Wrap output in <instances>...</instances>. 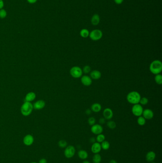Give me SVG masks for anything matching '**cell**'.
Returning a JSON list of instances; mask_svg holds the SVG:
<instances>
[{
  "label": "cell",
  "instance_id": "cell-1",
  "mask_svg": "<svg viewBox=\"0 0 162 163\" xmlns=\"http://www.w3.org/2000/svg\"><path fill=\"white\" fill-rule=\"evenodd\" d=\"M149 70L153 74H160L162 71V63L161 61L155 60L150 64Z\"/></svg>",
  "mask_w": 162,
  "mask_h": 163
},
{
  "label": "cell",
  "instance_id": "cell-2",
  "mask_svg": "<svg viewBox=\"0 0 162 163\" xmlns=\"http://www.w3.org/2000/svg\"><path fill=\"white\" fill-rule=\"evenodd\" d=\"M141 98L140 93L136 91H132L128 93L126 96L127 102L132 104H139Z\"/></svg>",
  "mask_w": 162,
  "mask_h": 163
},
{
  "label": "cell",
  "instance_id": "cell-3",
  "mask_svg": "<svg viewBox=\"0 0 162 163\" xmlns=\"http://www.w3.org/2000/svg\"><path fill=\"white\" fill-rule=\"evenodd\" d=\"M33 105L30 102H25L21 107V112L24 116H28L33 110Z\"/></svg>",
  "mask_w": 162,
  "mask_h": 163
},
{
  "label": "cell",
  "instance_id": "cell-4",
  "mask_svg": "<svg viewBox=\"0 0 162 163\" xmlns=\"http://www.w3.org/2000/svg\"><path fill=\"white\" fill-rule=\"evenodd\" d=\"M70 74L71 76L74 78H80L82 76L83 72L82 69L80 67L75 66L72 67L70 70Z\"/></svg>",
  "mask_w": 162,
  "mask_h": 163
},
{
  "label": "cell",
  "instance_id": "cell-5",
  "mask_svg": "<svg viewBox=\"0 0 162 163\" xmlns=\"http://www.w3.org/2000/svg\"><path fill=\"white\" fill-rule=\"evenodd\" d=\"M103 36V33L99 29L92 30L89 33V37L92 41H97L100 40Z\"/></svg>",
  "mask_w": 162,
  "mask_h": 163
},
{
  "label": "cell",
  "instance_id": "cell-6",
  "mask_svg": "<svg viewBox=\"0 0 162 163\" xmlns=\"http://www.w3.org/2000/svg\"><path fill=\"white\" fill-rule=\"evenodd\" d=\"M76 153V149L73 145H68L65 149L64 154L67 158H71L75 156Z\"/></svg>",
  "mask_w": 162,
  "mask_h": 163
},
{
  "label": "cell",
  "instance_id": "cell-7",
  "mask_svg": "<svg viewBox=\"0 0 162 163\" xmlns=\"http://www.w3.org/2000/svg\"><path fill=\"white\" fill-rule=\"evenodd\" d=\"M143 107L140 104H134L132 108V113L135 116L139 117L142 116L143 112Z\"/></svg>",
  "mask_w": 162,
  "mask_h": 163
},
{
  "label": "cell",
  "instance_id": "cell-8",
  "mask_svg": "<svg viewBox=\"0 0 162 163\" xmlns=\"http://www.w3.org/2000/svg\"><path fill=\"white\" fill-rule=\"evenodd\" d=\"M91 131L92 133L98 135L102 133L103 128L102 126L100 124H95L91 126Z\"/></svg>",
  "mask_w": 162,
  "mask_h": 163
},
{
  "label": "cell",
  "instance_id": "cell-9",
  "mask_svg": "<svg viewBox=\"0 0 162 163\" xmlns=\"http://www.w3.org/2000/svg\"><path fill=\"white\" fill-rule=\"evenodd\" d=\"M81 83L86 86H89L91 85L92 83V79L90 76L85 75L82 76L81 77Z\"/></svg>",
  "mask_w": 162,
  "mask_h": 163
},
{
  "label": "cell",
  "instance_id": "cell-10",
  "mask_svg": "<svg viewBox=\"0 0 162 163\" xmlns=\"http://www.w3.org/2000/svg\"><path fill=\"white\" fill-rule=\"evenodd\" d=\"M104 118L106 120H110L113 116V112L112 109L109 108H105L103 112Z\"/></svg>",
  "mask_w": 162,
  "mask_h": 163
},
{
  "label": "cell",
  "instance_id": "cell-11",
  "mask_svg": "<svg viewBox=\"0 0 162 163\" xmlns=\"http://www.w3.org/2000/svg\"><path fill=\"white\" fill-rule=\"evenodd\" d=\"M145 120H151L153 118L154 114L153 111L150 109H146L143 110L142 115Z\"/></svg>",
  "mask_w": 162,
  "mask_h": 163
},
{
  "label": "cell",
  "instance_id": "cell-12",
  "mask_svg": "<svg viewBox=\"0 0 162 163\" xmlns=\"http://www.w3.org/2000/svg\"><path fill=\"white\" fill-rule=\"evenodd\" d=\"M101 150L102 148L100 143L96 142L92 144L91 147V151L93 154H99L101 152Z\"/></svg>",
  "mask_w": 162,
  "mask_h": 163
},
{
  "label": "cell",
  "instance_id": "cell-13",
  "mask_svg": "<svg viewBox=\"0 0 162 163\" xmlns=\"http://www.w3.org/2000/svg\"><path fill=\"white\" fill-rule=\"evenodd\" d=\"M34 137L31 134H27L23 138V143L27 146H30L33 145L34 142Z\"/></svg>",
  "mask_w": 162,
  "mask_h": 163
},
{
  "label": "cell",
  "instance_id": "cell-14",
  "mask_svg": "<svg viewBox=\"0 0 162 163\" xmlns=\"http://www.w3.org/2000/svg\"><path fill=\"white\" fill-rule=\"evenodd\" d=\"M90 77L92 79L99 80L101 77V73L100 71L94 70L90 72Z\"/></svg>",
  "mask_w": 162,
  "mask_h": 163
},
{
  "label": "cell",
  "instance_id": "cell-15",
  "mask_svg": "<svg viewBox=\"0 0 162 163\" xmlns=\"http://www.w3.org/2000/svg\"><path fill=\"white\" fill-rule=\"evenodd\" d=\"M156 158V154L153 151H150L147 153L145 156V158L148 162H153Z\"/></svg>",
  "mask_w": 162,
  "mask_h": 163
},
{
  "label": "cell",
  "instance_id": "cell-16",
  "mask_svg": "<svg viewBox=\"0 0 162 163\" xmlns=\"http://www.w3.org/2000/svg\"><path fill=\"white\" fill-rule=\"evenodd\" d=\"M45 106V103L44 101L39 100L34 104L33 107L35 109L41 110L42 108H43Z\"/></svg>",
  "mask_w": 162,
  "mask_h": 163
},
{
  "label": "cell",
  "instance_id": "cell-17",
  "mask_svg": "<svg viewBox=\"0 0 162 163\" xmlns=\"http://www.w3.org/2000/svg\"><path fill=\"white\" fill-rule=\"evenodd\" d=\"M77 155L80 159L84 160L87 159L88 156V153L85 150H80L77 153Z\"/></svg>",
  "mask_w": 162,
  "mask_h": 163
},
{
  "label": "cell",
  "instance_id": "cell-18",
  "mask_svg": "<svg viewBox=\"0 0 162 163\" xmlns=\"http://www.w3.org/2000/svg\"><path fill=\"white\" fill-rule=\"evenodd\" d=\"M102 106L99 103H94L92 104L91 107V110L95 113H99L101 110Z\"/></svg>",
  "mask_w": 162,
  "mask_h": 163
},
{
  "label": "cell",
  "instance_id": "cell-19",
  "mask_svg": "<svg viewBox=\"0 0 162 163\" xmlns=\"http://www.w3.org/2000/svg\"><path fill=\"white\" fill-rule=\"evenodd\" d=\"M91 22L93 25H97L100 22V17L99 15L95 14L92 16Z\"/></svg>",
  "mask_w": 162,
  "mask_h": 163
},
{
  "label": "cell",
  "instance_id": "cell-20",
  "mask_svg": "<svg viewBox=\"0 0 162 163\" xmlns=\"http://www.w3.org/2000/svg\"><path fill=\"white\" fill-rule=\"evenodd\" d=\"M36 97V94L35 93L33 92H30L25 97V102H30L31 101H33V100L35 99Z\"/></svg>",
  "mask_w": 162,
  "mask_h": 163
},
{
  "label": "cell",
  "instance_id": "cell-21",
  "mask_svg": "<svg viewBox=\"0 0 162 163\" xmlns=\"http://www.w3.org/2000/svg\"><path fill=\"white\" fill-rule=\"evenodd\" d=\"M102 161V157L100 154H95L92 158L93 163H100Z\"/></svg>",
  "mask_w": 162,
  "mask_h": 163
},
{
  "label": "cell",
  "instance_id": "cell-22",
  "mask_svg": "<svg viewBox=\"0 0 162 163\" xmlns=\"http://www.w3.org/2000/svg\"><path fill=\"white\" fill-rule=\"evenodd\" d=\"M110 143L108 142L107 141H103L101 144V148L102 149H103L104 150H108L109 148H110Z\"/></svg>",
  "mask_w": 162,
  "mask_h": 163
},
{
  "label": "cell",
  "instance_id": "cell-23",
  "mask_svg": "<svg viewBox=\"0 0 162 163\" xmlns=\"http://www.w3.org/2000/svg\"><path fill=\"white\" fill-rule=\"evenodd\" d=\"M89 32L87 29H82L80 32V35L81 37L86 38L89 37Z\"/></svg>",
  "mask_w": 162,
  "mask_h": 163
},
{
  "label": "cell",
  "instance_id": "cell-24",
  "mask_svg": "<svg viewBox=\"0 0 162 163\" xmlns=\"http://www.w3.org/2000/svg\"><path fill=\"white\" fill-rule=\"evenodd\" d=\"M137 122L138 125L140 126H143L146 123V120L144 118V117L142 115L138 117V118L137 120Z\"/></svg>",
  "mask_w": 162,
  "mask_h": 163
},
{
  "label": "cell",
  "instance_id": "cell-25",
  "mask_svg": "<svg viewBox=\"0 0 162 163\" xmlns=\"http://www.w3.org/2000/svg\"><path fill=\"white\" fill-rule=\"evenodd\" d=\"M105 138L106 137L105 135L102 133H100L97 135L96 138V142L99 143H101L102 142L105 140Z\"/></svg>",
  "mask_w": 162,
  "mask_h": 163
},
{
  "label": "cell",
  "instance_id": "cell-26",
  "mask_svg": "<svg viewBox=\"0 0 162 163\" xmlns=\"http://www.w3.org/2000/svg\"><path fill=\"white\" fill-rule=\"evenodd\" d=\"M155 83L159 85L162 84V75L161 74H156L155 76Z\"/></svg>",
  "mask_w": 162,
  "mask_h": 163
},
{
  "label": "cell",
  "instance_id": "cell-27",
  "mask_svg": "<svg viewBox=\"0 0 162 163\" xmlns=\"http://www.w3.org/2000/svg\"><path fill=\"white\" fill-rule=\"evenodd\" d=\"M107 126L110 129H114L117 126V124L114 121L110 120L107 123Z\"/></svg>",
  "mask_w": 162,
  "mask_h": 163
},
{
  "label": "cell",
  "instance_id": "cell-28",
  "mask_svg": "<svg viewBox=\"0 0 162 163\" xmlns=\"http://www.w3.org/2000/svg\"><path fill=\"white\" fill-rule=\"evenodd\" d=\"M68 145L67 142L65 140H61L58 142V145L59 147L61 148H65Z\"/></svg>",
  "mask_w": 162,
  "mask_h": 163
},
{
  "label": "cell",
  "instance_id": "cell-29",
  "mask_svg": "<svg viewBox=\"0 0 162 163\" xmlns=\"http://www.w3.org/2000/svg\"><path fill=\"white\" fill-rule=\"evenodd\" d=\"M148 103V99H147V97H142L140 99V102H139V104L141 105H145L146 104H147Z\"/></svg>",
  "mask_w": 162,
  "mask_h": 163
},
{
  "label": "cell",
  "instance_id": "cell-30",
  "mask_svg": "<svg viewBox=\"0 0 162 163\" xmlns=\"http://www.w3.org/2000/svg\"><path fill=\"white\" fill-rule=\"evenodd\" d=\"M82 72L83 73H85V74H89L91 72V67L89 65H85L82 69Z\"/></svg>",
  "mask_w": 162,
  "mask_h": 163
},
{
  "label": "cell",
  "instance_id": "cell-31",
  "mask_svg": "<svg viewBox=\"0 0 162 163\" xmlns=\"http://www.w3.org/2000/svg\"><path fill=\"white\" fill-rule=\"evenodd\" d=\"M96 119L93 117H90L88 119V125L90 126H92L93 125L96 124Z\"/></svg>",
  "mask_w": 162,
  "mask_h": 163
},
{
  "label": "cell",
  "instance_id": "cell-32",
  "mask_svg": "<svg viewBox=\"0 0 162 163\" xmlns=\"http://www.w3.org/2000/svg\"><path fill=\"white\" fill-rule=\"evenodd\" d=\"M7 15V12L4 9L0 10V18L2 19H4L6 17Z\"/></svg>",
  "mask_w": 162,
  "mask_h": 163
},
{
  "label": "cell",
  "instance_id": "cell-33",
  "mask_svg": "<svg viewBox=\"0 0 162 163\" xmlns=\"http://www.w3.org/2000/svg\"><path fill=\"white\" fill-rule=\"evenodd\" d=\"M105 123H106V119L104 117H102V118H100V119L99 123H100V125H104Z\"/></svg>",
  "mask_w": 162,
  "mask_h": 163
},
{
  "label": "cell",
  "instance_id": "cell-34",
  "mask_svg": "<svg viewBox=\"0 0 162 163\" xmlns=\"http://www.w3.org/2000/svg\"><path fill=\"white\" fill-rule=\"evenodd\" d=\"M115 3L117 4H121L124 2V0H114Z\"/></svg>",
  "mask_w": 162,
  "mask_h": 163
},
{
  "label": "cell",
  "instance_id": "cell-35",
  "mask_svg": "<svg viewBox=\"0 0 162 163\" xmlns=\"http://www.w3.org/2000/svg\"><path fill=\"white\" fill-rule=\"evenodd\" d=\"M39 163H47V161L45 158H41L40 160Z\"/></svg>",
  "mask_w": 162,
  "mask_h": 163
},
{
  "label": "cell",
  "instance_id": "cell-36",
  "mask_svg": "<svg viewBox=\"0 0 162 163\" xmlns=\"http://www.w3.org/2000/svg\"><path fill=\"white\" fill-rule=\"evenodd\" d=\"M91 112H92V111L91 109H87L85 111V113L87 115H89L91 114Z\"/></svg>",
  "mask_w": 162,
  "mask_h": 163
},
{
  "label": "cell",
  "instance_id": "cell-37",
  "mask_svg": "<svg viewBox=\"0 0 162 163\" xmlns=\"http://www.w3.org/2000/svg\"><path fill=\"white\" fill-rule=\"evenodd\" d=\"M89 141L90 142V143H91L92 144L94 143L95 142H96V139L95 138H94V137H91L89 139Z\"/></svg>",
  "mask_w": 162,
  "mask_h": 163
},
{
  "label": "cell",
  "instance_id": "cell-38",
  "mask_svg": "<svg viewBox=\"0 0 162 163\" xmlns=\"http://www.w3.org/2000/svg\"><path fill=\"white\" fill-rule=\"evenodd\" d=\"M4 3L3 0H0V10L2 9V8L4 7Z\"/></svg>",
  "mask_w": 162,
  "mask_h": 163
},
{
  "label": "cell",
  "instance_id": "cell-39",
  "mask_svg": "<svg viewBox=\"0 0 162 163\" xmlns=\"http://www.w3.org/2000/svg\"><path fill=\"white\" fill-rule=\"evenodd\" d=\"M37 0H27L29 4H34L37 2Z\"/></svg>",
  "mask_w": 162,
  "mask_h": 163
},
{
  "label": "cell",
  "instance_id": "cell-40",
  "mask_svg": "<svg viewBox=\"0 0 162 163\" xmlns=\"http://www.w3.org/2000/svg\"><path fill=\"white\" fill-rule=\"evenodd\" d=\"M109 163H118L117 161L116 160H115L114 159H111L110 161H109Z\"/></svg>",
  "mask_w": 162,
  "mask_h": 163
},
{
  "label": "cell",
  "instance_id": "cell-41",
  "mask_svg": "<svg viewBox=\"0 0 162 163\" xmlns=\"http://www.w3.org/2000/svg\"><path fill=\"white\" fill-rule=\"evenodd\" d=\"M82 163H90V162L87 160H84Z\"/></svg>",
  "mask_w": 162,
  "mask_h": 163
},
{
  "label": "cell",
  "instance_id": "cell-42",
  "mask_svg": "<svg viewBox=\"0 0 162 163\" xmlns=\"http://www.w3.org/2000/svg\"><path fill=\"white\" fill-rule=\"evenodd\" d=\"M37 163V162H31V163Z\"/></svg>",
  "mask_w": 162,
  "mask_h": 163
},
{
  "label": "cell",
  "instance_id": "cell-43",
  "mask_svg": "<svg viewBox=\"0 0 162 163\" xmlns=\"http://www.w3.org/2000/svg\"><path fill=\"white\" fill-rule=\"evenodd\" d=\"M151 163H155V162H154L153 161V162H151Z\"/></svg>",
  "mask_w": 162,
  "mask_h": 163
}]
</instances>
